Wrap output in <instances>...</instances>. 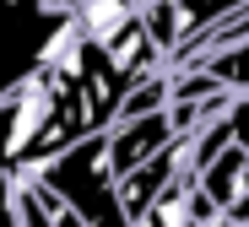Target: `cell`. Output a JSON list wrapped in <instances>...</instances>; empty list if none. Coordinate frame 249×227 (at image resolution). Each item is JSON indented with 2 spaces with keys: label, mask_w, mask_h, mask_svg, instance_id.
<instances>
[{
  "label": "cell",
  "mask_w": 249,
  "mask_h": 227,
  "mask_svg": "<svg viewBox=\"0 0 249 227\" xmlns=\"http://www.w3.org/2000/svg\"><path fill=\"white\" fill-rule=\"evenodd\" d=\"M38 87L49 98V119L22 157V184L33 173H44L49 162H60L71 146L92 141V135H108L124 114V98H130V76L108 60V49H98L81 33L38 70Z\"/></svg>",
  "instance_id": "6da1fadb"
},
{
  "label": "cell",
  "mask_w": 249,
  "mask_h": 227,
  "mask_svg": "<svg viewBox=\"0 0 249 227\" xmlns=\"http://www.w3.org/2000/svg\"><path fill=\"white\" fill-rule=\"evenodd\" d=\"M27 184L54 195L87 227H136L130 211H124V200H119V173H114V157H108V135H92V141L71 146L60 162H49L44 173H33Z\"/></svg>",
  "instance_id": "7a4b0ae2"
},
{
  "label": "cell",
  "mask_w": 249,
  "mask_h": 227,
  "mask_svg": "<svg viewBox=\"0 0 249 227\" xmlns=\"http://www.w3.org/2000/svg\"><path fill=\"white\" fill-rule=\"evenodd\" d=\"M76 33L81 27L60 0H0V103L22 92Z\"/></svg>",
  "instance_id": "3957f363"
},
{
  "label": "cell",
  "mask_w": 249,
  "mask_h": 227,
  "mask_svg": "<svg viewBox=\"0 0 249 227\" xmlns=\"http://www.w3.org/2000/svg\"><path fill=\"white\" fill-rule=\"evenodd\" d=\"M168 146H179L174 135V119L168 114H152V119H124L108 130V157H114V173L130 178L136 168H146L152 157H162Z\"/></svg>",
  "instance_id": "277c9868"
},
{
  "label": "cell",
  "mask_w": 249,
  "mask_h": 227,
  "mask_svg": "<svg viewBox=\"0 0 249 227\" xmlns=\"http://www.w3.org/2000/svg\"><path fill=\"white\" fill-rule=\"evenodd\" d=\"M200 190H206V200H212L222 216L238 206V200H249V152H222L212 168L200 173Z\"/></svg>",
  "instance_id": "5b68a950"
},
{
  "label": "cell",
  "mask_w": 249,
  "mask_h": 227,
  "mask_svg": "<svg viewBox=\"0 0 249 227\" xmlns=\"http://www.w3.org/2000/svg\"><path fill=\"white\" fill-rule=\"evenodd\" d=\"M141 0H87V6L76 11V27H81V38H92L98 49H108V43L130 27V22H141Z\"/></svg>",
  "instance_id": "8992f818"
},
{
  "label": "cell",
  "mask_w": 249,
  "mask_h": 227,
  "mask_svg": "<svg viewBox=\"0 0 249 227\" xmlns=\"http://www.w3.org/2000/svg\"><path fill=\"white\" fill-rule=\"evenodd\" d=\"M179 6V49H190L195 38H206L212 27L233 22L249 11V0H174Z\"/></svg>",
  "instance_id": "52a82bcc"
},
{
  "label": "cell",
  "mask_w": 249,
  "mask_h": 227,
  "mask_svg": "<svg viewBox=\"0 0 249 227\" xmlns=\"http://www.w3.org/2000/svg\"><path fill=\"white\" fill-rule=\"evenodd\" d=\"M184 70H206L217 87H228L233 98H249V38L233 43V49H217V54L195 60V65H184Z\"/></svg>",
  "instance_id": "ba28073f"
},
{
  "label": "cell",
  "mask_w": 249,
  "mask_h": 227,
  "mask_svg": "<svg viewBox=\"0 0 249 227\" xmlns=\"http://www.w3.org/2000/svg\"><path fill=\"white\" fill-rule=\"evenodd\" d=\"M146 27L157 38V49L174 60L179 54V6H174V0H152V6H146Z\"/></svg>",
  "instance_id": "9c48e42d"
},
{
  "label": "cell",
  "mask_w": 249,
  "mask_h": 227,
  "mask_svg": "<svg viewBox=\"0 0 249 227\" xmlns=\"http://www.w3.org/2000/svg\"><path fill=\"white\" fill-rule=\"evenodd\" d=\"M0 227H22V178L0 157Z\"/></svg>",
  "instance_id": "30bf717a"
},
{
  "label": "cell",
  "mask_w": 249,
  "mask_h": 227,
  "mask_svg": "<svg viewBox=\"0 0 249 227\" xmlns=\"http://www.w3.org/2000/svg\"><path fill=\"white\" fill-rule=\"evenodd\" d=\"M22 227H60L54 211L44 206V195H38L33 184H22Z\"/></svg>",
  "instance_id": "8fae6325"
},
{
  "label": "cell",
  "mask_w": 249,
  "mask_h": 227,
  "mask_svg": "<svg viewBox=\"0 0 249 227\" xmlns=\"http://www.w3.org/2000/svg\"><path fill=\"white\" fill-rule=\"evenodd\" d=\"M228 124H233V146H238V152H249V98H238V103H233Z\"/></svg>",
  "instance_id": "7c38bea8"
},
{
  "label": "cell",
  "mask_w": 249,
  "mask_h": 227,
  "mask_svg": "<svg viewBox=\"0 0 249 227\" xmlns=\"http://www.w3.org/2000/svg\"><path fill=\"white\" fill-rule=\"evenodd\" d=\"M33 190H38V184H33ZM38 195H44V190H38ZM44 206L54 211V222H60V227H87V222H81V216H71V211H65V206L54 200V195H44Z\"/></svg>",
  "instance_id": "4fadbf2b"
},
{
  "label": "cell",
  "mask_w": 249,
  "mask_h": 227,
  "mask_svg": "<svg viewBox=\"0 0 249 227\" xmlns=\"http://www.w3.org/2000/svg\"><path fill=\"white\" fill-rule=\"evenodd\" d=\"M60 6H65V11H71V17H76V11H81V6H87V0H60Z\"/></svg>",
  "instance_id": "5bb4252c"
},
{
  "label": "cell",
  "mask_w": 249,
  "mask_h": 227,
  "mask_svg": "<svg viewBox=\"0 0 249 227\" xmlns=\"http://www.w3.org/2000/svg\"><path fill=\"white\" fill-rule=\"evenodd\" d=\"M217 227H233V222H217Z\"/></svg>",
  "instance_id": "9a60e30c"
}]
</instances>
